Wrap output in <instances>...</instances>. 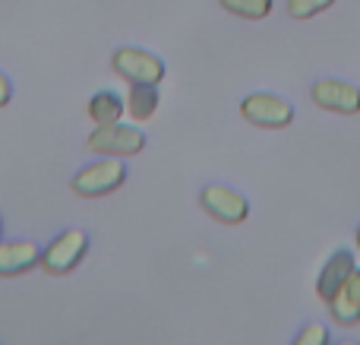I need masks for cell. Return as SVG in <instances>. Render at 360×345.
I'll list each match as a JSON object with an SVG mask.
<instances>
[{"instance_id": "1", "label": "cell", "mask_w": 360, "mask_h": 345, "mask_svg": "<svg viewBox=\"0 0 360 345\" xmlns=\"http://www.w3.org/2000/svg\"><path fill=\"white\" fill-rule=\"evenodd\" d=\"M86 251H89V234L82 228H70V232H63L60 238H54L41 251V266L48 272H54V276H63V272L79 266Z\"/></svg>"}, {"instance_id": "2", "label": "cell", "mask_w": 360, "mask_h": 345, "mask_svg": "<svg viewBox=\"0 0 360 345\" xmlns=\"http://www.w3.org/2000/svg\"><path fill=\"white\" fill-rule=\"evenodd\" d=\"M124 181H127V165L120 158L108 156L105 162H95L89 168H82L73 177V190L79 196H105L111 190H117Z\"/></svg>"}, {"instance_id": "3", "label": "cell", "mask_w": 360, "mask_h": 345, "mask_svg": "<svg viewBox=\"0 0 360 345\" xmlns=\"http://www.w3.org/2000/svg\"><path fill=\"white\" fill-rule=\"evenodd\" d=\"M146 137L143 130L127 124H108V127H95L92 139H89V149L101 152V156H114V158H130L136 152H143Z\"/></svg>"}, {"instance_id": "4", "label": "cell", "mask_w": 360, "mask_h": 345, "mask_svg": "<svg viewBox=\"0 0 360 345\" xmlns=\"http://www.w3.org/2000/svg\"><path fill=\"white\" fill-rule=\"evenodd\" d=\"M240 114L256 127H269V130H278V127H288L294 120V108L288 105L285 99L278 95H266V92H256L247 95L240 101Z\"/></svg>"}, {"instance_id": "5", "label": "cell", "mask_w": 360, "mask_h": 345, "mask_svg": "<svg viewBox=\"0 0 360 345\" xmlns=\"http://www.w3.org/2000/svg\"><path fill=\"white\" fill-rule=\"evenodd\" d=\"M114 70H117L124 80L130 82H149V86H158L165 80V63L158 61L155 54L139 48H120L114 51Z\"/></svg>"}, {"instance_id": "6", "label": "cell", "mask_w": 360, "mask_h": 345, "mask_svg": "<svg viewBox=\"0 0 360 345\" xmlns=\"http://www.w3.org/2000/svg\"><path fill=\"white\" fill-rule=\"evenodd\" d=\"M202 209L212 215V219L224 222V225H240L243 219L250 215V203L243 194H237V190L231 187H218V184H212V187L202 190Z\"/></svg>"}, {"instance_id": "7", "label": "cell", "mask_w": 360, "mask_h": 345, "mask_svg": "<svg viewBox=\"0 0 360 345\" xmlns=\"http://www.w3.org/2000/svg\"><path fill=\"white\" fill-rule=\"evenodd\" d=\"M313 101L323 111L335 114H357L360 111V89L345 80H319L313 86Z\"/></svg>"}, {"instance_id": "8", "label": "cell", "mask_w": 360, "mask_h": 345, "mask_svg": "<svg viewBox=\"0 0 360 345\" xmlns=\"http://www.w3.org/2000/svg\"><path fill=\"white\" fill-rule=\"evenodd\" d=\"M41 263V247L35 241H10L0 244V276H19Z\"/></svg>"}, {"instance_id": "9", "label": "cell", "mask_w": 360, "mask_h": 345, "mask_svg": "<svg viewBox=\"0 0 360 345\" xmlns=\"http://www.w3.org/2000/svg\"><path fill=\"white\" fill-rule=\"evenodd\" d=\"M329 304H332V317H335L338 323L354 327L360 320V270H354L342 285H338V291L332 295Z\"/></svg>"}, {"instance_id": "10", "label": "cell", "mask_w": 360, "mask_h": 345, "mask_svg": "<svg viewBox=\"0 0 360 345\" xmlns=\"http://www.w3.org/2000/svg\"><path fill=\"white\" fill-rule=\"evenodd\" d=\"M354 270H357V266H354V253H351V251H335L329 257V263L323 266V272H319V285H316L319 298H323V301H332V295L338 291V285H342Z\"/></svg>"}, {"instance_id": "11", "label": "cell", "mask_w": 360, "mask_h": 345, "mask_svg": "<svg viewBox=\"0 0 360 345\" xmlns=\"http://www.w3.org/2000/svg\"><path fill=\"white\" fill-rule=\"evenodd\" d=\"M158 108V89L149 82H133L130 99H127V114L133 120H149Z\"/></svg>"}, {"instance_id": "12", "label": "cell", "mask_w": 360, "mask_h": 345, "mask_svg": "<svg viewBox=\"0 0 360 345\" xmlns=\"http://www.w3.org/2000/svg\"><path fill=\"white\" fill-rule=\"evenodd\" d=\"M89 118H92L98 127L120 124V118H124V101H120L114 92L92 95V99H89Z\"/></svg>"}, {"instance_id": "13", "label": "cell", "mask_w": 360, "mask_h": 345, "mask_svg": "<svg viewBox=\"0 0 360 345\" xmlns=\"http://www.w3.org/2000/svg\"><path fill=\"white\" fill-rule=\"evenodd\" d=\"M221 6L243 19H266L272 13V0H221Z\"/></svg>"}, {"instance_id": "14", "label": "cell", "mask_w": 360, "mask_h": 345, "mask_svg": "<svg viewBox=\"0 0 360 345\" xmlns=\"http://www.w3.org/2000/svg\"><path fill=\"white\" fill-rule=\"evenodd\" d=\"M332 4H335V0H288V13H291L294 19H310V16H316V13L329 10Z\"/></svg>"}, {"instance_id": "15", "label": "cell", "mask_w": 360, "mask_h": 345, "mask_svg": "<svg viewBox=\"0 0 360 345\" xmlns=\"http://www.w3.org/2000/svg\"><path fill=\"white\" fill-rule=\"evenodd\" d=\"M294 345H329V330H326L323 323H310V327L297 336Z\"/></svg>"}, {"instance_id": "16", "label": "cell", "mask_w": 360, "mask_h": 345, "mask_svg": "<svg viewBox=\"0 0 360 345\" xmlns=\"http://www.w3.org/2000/svg\"><path fill=\"white\" fill-rule=\"evenodd\" d=\"M10 95H13V89H10V80H6L4 73H0V108L10 101Z\"/></svg>"}, {"instance_id": "17", "label": "cell", "mask_w": 360, "mask_h": 345, "mask_svg": "<svg viewBox=\"0 0 360 345\" xmlns=\"http://www.w3.org/2000/svg\"><path fill=\"white\" fill-rule=\"evenodd\" d=\"M357 244H360V228H357Z\"/></svg>"}, {"instance_id": "18", "label": "cell", "mask_w": 360, "mask_h": 345, "mask_svg": "<svg viewBox=\"0 0 360 345\" xmlns=\"http://www.w3.org/2000/svg\"><path fill=\"white\" fill-rule=\"evenodd\" d=\"M338 345H354V342H338Z\"/></svg>"}, {"instance_id": "19", "label": "cell", "mask_w": 360, "mask_h": 345, "mask_svg": "<svg viewBox=\"0 0 360 345\" xmlns=\"http://www.w3.org/2000/svg\"><path fill=\"white\" fill-rule=\"evenodd\" d=\"M0 228H4V222H0Z\"/></svg>"}]
</instances>
